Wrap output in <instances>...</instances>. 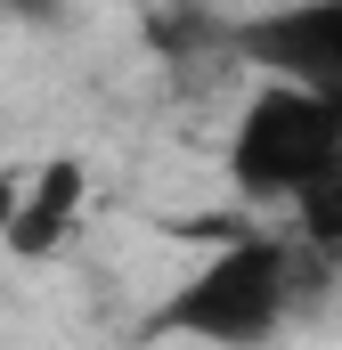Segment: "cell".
<instances>
[{
  "instance_id": "3957f363",
  "label": "cell",
  "mask_w": 342,
  "mask_h": 350,
  "mask_svg": "<svg viewBox=\"0 0 342 350\" xmlns=\"http://www.w3.org/2000/svg\"><path fill=\"white\" fill-rule=\"evenodd\" d=\"M228 49L253 74H293V82L342 90V0H285L277 16L237 25Z\"/></svg>"
},
{
  "instance_id": "5b68a950",
  "label": "cell",
  "mask_w": 342,
  "mask_h": 350,
  "mask_svg": "<svg viewBox=\"0 0 342 350\" xmlns=\"http://www.w3.org/2000/svg\"><path fill=\"white\" fill-rule=\"evenodd\" d=\"M293 237L318 245L326 261H342V163H326L318 179L293 187Z\"/></svg>"
},
{
  "instance_id": "52a82bcc",
  "label": "cell",
  "mask_w": 342,
  "mask_h": 350,
  "mask_svg": "<svg viewBox=\"0 0 342 350\" xmlns=\"http://www.w3.org/2000/svg\"><path fill=\"white\" fill-rule=\"evenodd\" d=\"M0 8H8V16H25V25H57V8H66V0H0Z\"/></svg>"
},
{
  "instance_id": "7a4b0ae2",
  "label": "cell",
  "mask_w": 342,
  "mask_h": 350,
  "mask_svg": "<svg viewBox=\"0 0 342 350\" xmlns=\"http://www.w3.org/2000/svg\"><path fill=\"white\" fill-rule=\"evenodd\" d=\"M342 163V90L293 82V74H261L245 98L237 131H228V179L245 204H293L302 179Z\"/></svg>"
},
{
  "instance_id": "6da1fadb",
  "label": "cell",
  "mask_w": 342,
  "mask_h": 350,
  "mask_svg": "<svg viewBox=\"0 0 342 350\" xmlns=\"http://www.w3.org/2000/svg\"><path fill=\"white\" fill-rule=\"evenodd\" d=\"M293 318V237H228L212 245V261L196 269L163 310L147 318V334H196V342H269Z\"/></svg>"
},
{
  "instance_id": "8992f818",
  "label": "cell",
  "mask_w": 342,
  "mask_h": 350,
  "mask_svg": "<svg viewBox=\"0 0 342 350\" xmlns=\"http://www.w3.org/2000/svg\"><path fill=\"white\" fill-rule=\"evenodd\" d=\"M16 204H25V172H0V245H8V220H16Z\"/></svg>"
},
{
  "instance_id": "277c9868",
  "label": "cell",
  "mask_w": 342,
  "mask_h": 350,
  "mask_svg": "<svg viewBox=\"0 0 342 350\" xmlns=\"http://www.w3.org/2000/svg\"><path fill=\"white\" fill-rule=\"evenodd\" d=\"M82 204H90V172L82 155H49L41 172H25V204L8 220V253L16 261H57L82 228Z\"/></svg>"
}]
</instances>
